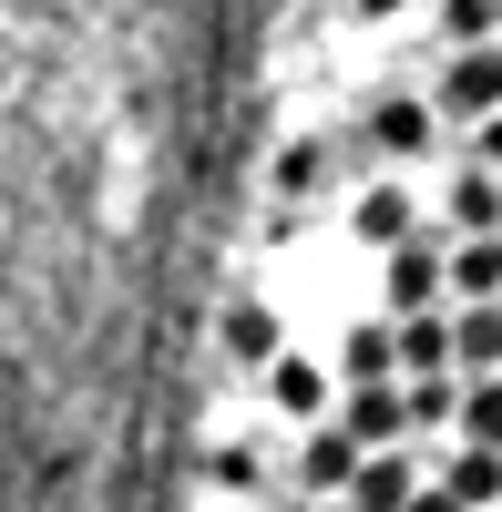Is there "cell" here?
I'll return each instance as SVG.
<instances>
[{
    "label": "cell",
    "mask_w": 502,
    "mask_h": 512,
    "mask_svg": "<svg viewBox=\"0 0 502 512\" xmlns=\"http://www.w3.org/2000/svg\"><path fill=\"white\" fill-rule=\"evenodd\" d=\"M236 420L257 512H502V21L359 31L298 103Z\"/></svg>",
    "instance_id": "6da1fadb"
}]
</instances>
